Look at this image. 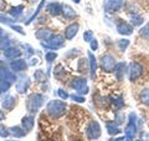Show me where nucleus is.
Returning <instances> with one entry per match:
<instances>
[{"label": "nucleus", "mask_w": 149, "mask_h": 141, "mask_svg": "<svg viewBox=\"0 0 149 141\" xmlns=\"http://www.w3.org/2000/svg\"><path fill=\"white\" fill-rule=\"evenodd\" d=\"M66 101L61 100V99H56V100H50L46 105V111L47 114L52 117V119H60L66 114Z\"/></svg>", "instance_id": "nucleus-1"}, {"label": "nucleus", "mask_w": 149, "mask_h": 141, "mask_svg": "<svg viewBox=\"0 0 149 141\" xmlns=\"http://www.w3.org/2000/svg\"><path fill=\"white\" fill-rule=\"evenodd\" d=\"M45 100H46V97L42 94H31L27 97V101H26V109L29 111V114L30 115L37 114V111L42 107Z\"/></svg>", "instance_id": "nucleus-2"}, {"label": "nucleus", "mask_w": 149, "mask_h": 141, "mask_svg": "<svg viewBox=\"0 0 149 141\" xmlns=\"http://www.w3.org/2000/svg\"><path fill=\"white\" fill-rule=\"evenodd\" d=\"M71 87L76 90L77 94L80 95H87L88 94V85H87V80L86 78H73L71 80Z\"/></svg>", "instance_id": "nucleus-3"}, {"label": "nucleus", "mask_w": 149, "mask_h": 141, "mask_svg": "<svg viewBox=\"0 0 149 141\" xmlns=\"http://www.w3.org/2000/svg\"><path fill=\"white\" fill-rule=\"evenodd\" d=\"M101 68L104 70V71L107 73H111L114 70V66L117 65V60H116V58L112 54L107 53V54H103L101 56Z\"/></svg>", "instance_id": "nucleus-4"}, {"label": "nucleus", "mask_w": 149, "mask_h": 141, "mask_svg": "<svg viewBox=\"0 0 149 141\" xmlns=\"http://www.w3.org/2000/svg\"><path fill=\"white\" fill-rule=\"evenodd\" d=\"M124 134L130 139H133L137 134V115L134 112H130L128 115V124L124 128Z\"/></svg>", "instance_id": "nucleus-5"}, {"label": "nucleus", "mask_w": 149, "mask_h": 141, "mask_svg": "<svg viewBox=\"0 0 149 141\" xmlns=\"http://www.w3.org/2000/svg\"><path fill=\"white\" fill-rule=\"evenodd\" d=\"M86 135L90 140H97V139L101 137L102 130H101V126L98 124V121L92 120L91 123L88 124L87 129H86Z\"/></svg>", "instance_id": "nucleus-6"}, {"label": "nucleus", "mask_w": 149, "mask_h": 141, "mask_svg": "<svg viewBox=\"0 0 149 141\" xmlns=\"http://www.w3.org/2000/svg\"><path fill=\"white\" fill-rule=\"evenodd\" d=\"M144 71V68L142 64H139L137 61H133L129 64V68H128V78L130 81H136L139 78L143 75Z\"/></svg>", "instance_id": "nucleus-7"}, {"label": "nucleus", "mask_w": 149, "mask_h": 141, "mask_svg": "<svg viewBox=\"0 0 149 141\" xmlns=\"http://www.w3.org/2000/svg\"><path fill=\"white\" fill-rule=\"evenodd\" d=\"M124 6V0H107L104 4V11L107 14H114L118 13Z\"/></svg>", "instance_id": "nucleus-8"}, {"label": "nucleus", "mask_w": 149, "mask_h": 141, "mask_svg": "<svg viewBox=\"0 0 149 141\" xmlns=\"http://www.w3.org/2000/svg\"><path fill=\"white\" fill-rule=\"evenodd\" d=\"M49 46H51L52 51H56L58 49H61L62 46H65V36L60 35V34H54L50 37L49 41H45Z\"/></svg>", "instance_id": "nucleus-9"}, {"label": "nucleus", "mask_w": 149, "mask_h": 141, "mask_svg": "<svg viewBox=\"0 0 149 141\" xmlns=\"http://www.w3.org/2000/svg\"><path fill=\"white\" fill-rule=\"evenodd\" d=\"M29 68V64L26 63L25 59H15V60H11L10 63V69L13 70L14 73H21V71H25Z\"/></svg>", "instance_id": "nucleus-10"}, {"label": "nucleus", "mask_w": 149, "mask_h": 141, "mask_svg": "<svg viewBox=\"0 0 149 141\" xmlns=\"http://www.w3.org/2000/svg\"><path fill=\"white\" fill-rule=\"evenodd\" d=\"M78 30H80V24H78V23H72V24H70L68 26H66V29H65V32H63L65 39L72 40L73 37L78 34Z\"/></svg>", "instance_id": "nucleus-11"}, {"label": "nucleus", "mask_w": 149, "mask_h": 141, "mask_svg": "<svg viewBox=\"0 0 149 141\" xmlns=\"http://www.w3.org/2000/svg\"><path fill=\"white\" fill-rule=\"evenodd\" d=\"M21 54H22V51L19 48H15V46H8V48L4 49V56H5L8 60L19 59L21 56Z\"/></svg>", "instance_id": "nucleus-12"}, {"label": "nucleus", "mask_w": 149, "mask_h": 141, "mask_svg": "<svg viewBox=\"0 0 149 141\" xmlns=\"http://www.w3.org/2000/svg\"><path fill=\"white\" fill-rule=\"evenodd\" d=\"M116 29H117L118 34L124 35V36H129L133 34V26L129 23H125V21H119Z\"/></svg>", "instance_id": "nucleus-13"}, {"label": "nucleus", "mask_w": 149, "mask_h": 141, "mask_svg": "<svg viewBox=\"0 0 149 141\" xmlns=\"http://www.w3.org/2000/svg\"><path fill=\"white\" fill-rule=\"evenodd\" d=\"M31 85V80L30 78H22L21 80H19L16 81V85H15V89L19 94H25L27 90H29V87Z\"/></svg>", "instance_id": "nucleus-14"}, {"label": "nucleus", "mask_w": 149, "mask_h": 141, "mask_svg": "<svg viewBox=\"0 0 149 141\" xmlns=\"http://www.w3.org/2000/svg\"><path fill=\"white\" fill-rule=\"evenodd\" d=\"M0 79L6 80V81L10 84H14L16 81V75L11 69L9 70L6 68H0Z\"/></svg>", "instance_id": "nucleus-15"}, {"label": "nucleus", "mask_w": 149, "mask_h": 141, "mask_svg": "<svg viewBox=\"0 0 149 141\" xmlns=\"http://www.w3.org/2000/svg\"><path fill=\"white\" fill-rule=\"evenodd\" d=\"M54 35V31L49 29V27H41V29H39L36 32H35V36L39 39L40 41H49L50 37Z\"/></svg>", "instance_id": "nucleus-16"}, {"label": "nucleus", "mask_w": 149, "mask_h": 141, "mask_svg": "<svg viewBox=\"0 0 149 141\" xmlns=\"http://www.w3.org/2000/svg\"><path fill=\"white\" fill-rule=\"evenodd\" d=\"M87 56H88V63H90V75H91V79H95L96 78V71H97V59H96V56L93 55L92 51H88Z\"/></svg>", "instance_id": "nucleus-17"}, {"label": "nucleus", "mask_w": 149, "mask_h": 141, "mask_svg": "<svg viewBox=\"0 0 149 141\" xmlns=\"http://www.w3.org/2000/svg\"><path fill=\"white\" fill-rule=\"evenodd\" d=\"M1 105H3V109L4 110H8V111H11L14 107L16 105V99L14 97L13 95H8L4 97V100L1 101Z\"/></svg>", "instance_id": "nucleus-18"}, {"label": "nucleus", "mask_w": 149, "mask_h": 141, "mask_svg": "<svg viewBox=\"0 0 149 141\" xmlns=\"http://www.w3.org/2000/svg\"><path fill=\"white\" fill-rule=\"evenodd\" d=\"M21 126L26 130V133H29V131H31L32 129H34L35 126V119L32 115H26L21 119Z\"/></svg>", "instance_id": "nucleus-19"}, {"label": "nucleus", "mask_w": 149, "mask_h": 141, "mask_svg": "<svg viewBox=\"0 0 149 141\" xmlns=\"http://www.w3.org/2000/svg\"><path fill=\"white\" fill-rule=\"evenodd\" d=\"M46 9H47V11L52 16H58L60 14L62 13V4H60V3H50Z\"/></svg>", "instance_id": "nucleus-20"}, {"label": "nucleus", "mask_w": 149, "mask_h": 141, "mask_svg": "<svg viewBox=\"0 0 149 141\" xmlns=\"http://www.w3.org/2000/svg\"><path fill=\"white\" fill-rule=\"evenodd\" d=\"M125 63H117V65L114 66V76L117 78V80H119V81H122L123 78H124V73H125Z\"/></svg>", "instance_id": "nucleus-21"}, {"label": "nucleus", "mask_w": 149, "mask_h": 141, "mask_svg": "<svg viewBox=\"0 0 149 141\" xmlns=\"http://www.w3.org/2000/svg\"><path fill=\"white\" fill-rule=\"evenodd\" d=\"M9 133H10V135L14 136V137L21 139L26 135V130L22 128V126H11V128H9Z\"/></svg>", "instance_id": "nucleus-22"}, {"label": "nucleus", "mask_w": 149, "mask_h": 141, "mask_svg": "<svg viewBox=\"0 0 149 141\" xmlns=\"http://www.w3.org/2000/svg\"><path fill=\"white\" fill-rule=\"evenodd\" d=\"M61 14L65 16V19H74L77 16V13L73 10V8L67 5V4H62V13Z\"/></svg>", "instance_id": "nucleus-23"}, {"label": "nucleus", "mask_w": 149, "mask_h": 141, "mask_svg": "<svg viewBox=\"0 0 149 141\" xmlns=\"http://www.w3.org/2000/svg\"><path fill=\"white\" fill-rule=\"evenodd\" d=\"M77 70L80 71L81 74H87L90 73V63H88L87 59H80L78 60V64H77Z\"/></svg>", "instance_id": "nucleus-24"}, {"label": "nucleus", "mask_w": 149, "mask_h": 141, "mask_svg": "<svg viewBox=\"0 0 149 141\" xmlns=\"http://www.w3.org/2000/svg\"><path fill=\"white\" fill-rule=\"evenodd\" d=\"M9 14H10V16L14 18L16 20V19L21 18L22 14H24V5H17V6H13L10 10H9Z\"/></svg>", "instance_id": "nucleus-25"}, {"label": "nucleus", "mask_w": 149, "mask_h": 141, "mask_svg": "<svg viewBox=\"0 0 149 141\" xmlns=\"http://www.w3.org/2000/svg\"><path fill=\"white\" fill-rule=\"evenodd\" d=\"M45 3H46V0H41L40 4H39V6H37V9L35 10V13L32 14V15H31L29 19H27V21L25 23L26 25H30L32 21H35V19L37 18V15H39V14L41 13V10H42V9H44V6H45Z\"/></svg>", "instance_id": "nucleus-26"}, {"label": "nucleus", "mask_w": 149, "mask_h": 141, "mask_svg": "<svg viewBox=\"0 0 149 141\" xmlns=\"http://www.w3.org/2000/svg\"><path fill=\"white\" fill-rule=\"evenodd\" d=\"M107 133H108L109 135H118V134H120V133H122V130H120L119 128H118V125L117 124H116L114 123V121H113V123H107Z\"/></svg>", "instance_id": "nucleus-27"}, {"label": "nucleus", "mask_w": 149, "mask_h": 141, "mask_svg": "<svg viewBox=\"0 0 149 141\" xmlns=\"http://www.w3.org/2000/svg\"><path fill=\"white\" fill-rule=\"evenodd\" d=\"M139 100L142 101V104L149 106V87L147 89H143L139 94Z\"/></svg>", "instance_id": "nucleus-28"}, {"label": "nucleus", "mask_w": 149, "mask_h": 141, "mask_svg": "<svg viewBox=\"0 0 149 141\" xmlns=\"http://www.w3.org/2000/svg\"><path fill=\"white\" fill-rule=\"evenodd\" d=\"M34 79H35V81H37V82H44V81H46V74H45V71H44L42 69L35 70Z\"/></svg>", "instance_id": "nucleus-29"}, {"label": "nucleus", "mask_w": 149, "mask_h": 141, "mask_svg": "<svg viewBox=\"0 0 149 141\" xmlns=\"http://www.w3.org/2000/svg\"><path fill=\"white\" fill-rule=\"evenodd\" d=\"M129 44H130V40L129 39H119V40L116 41V45H117V48L120 51H125V50H127Z\"/></svg>", "instance_id": "nucleus-30"}, {"label": "nucleus", "mask_w": 149, "mask_h": 141, "mask_svg": "<svg viewBox=\"0 0 149 141\" xmlns=\"http://www.w3.org/2000/svg\"><path fill=\"white\" fill-rule=\"evenodd\" d=\"M130 23H132V26H138V25H142L143 23H144V19H143V16H141V15H138V14H134V15H132L130 16Z\"/></svg>", "instance_id": "nucleus-31"}, {"label": "nucleus", "mask_w": 149, "mask_h": 141, "mask_svg": "<svg viewBox=\"0 0 149 141\" xmlns=\"http://www.w3.org/2000/svg\"><path fill=\"white\" fill-rule=\"evenodd\" d=\"M111 102L114 105V107L117 110H120V109H123L124 107V100L122 97H112Z\"/></svg>", "instance_id": "nucleus-32"}, {"label": "nucleus", "mask_w": 149, "mask_h": 141, "mask_svg": "<svg viewBox=\"0 0 149 141\" xmlns=\"http://www.w3.org/2000/svg\"><path fill=\"white\" fill-rule=\"evenodd\" d=\"M65 75V70L62 68V65H57V66L55 68V71H54V76L57 79V80H61Z\"/></svg>", "instance_id": "nucleus-33"}, {"label": "nucleus", "mask_w": 149, "mask_h": 141, "mask_svg": "<svg viewBox=\"0 0 149 141\" xmlns=\"http://www.w3.org/2000/svg\"><path fill=\"white\" fill-rule=\"evenodd\" d=\"M70 99H71L72 101H74V102H78V104H83V102L86 101V99H85V96L83 95H80V94H71L70 95Z\"/></svg>", "instance_id": "nucleus-34"}, {"label": "nucleus", "mask_w": 149, "mask_h": 141, "mask_svg": "<svg viewBox=\"0 0 149 141\" xmlns=\"http://www.w3.org/2000/svg\"><path fill=\"white\" fill-rule=\"evenodd\" d=\"M139 35H141L143 39L149 40V23H147V24L139 30Z\"/></svg>", "instance_id": "nucleus-35"}, {"label": "nucleus", "mask_w": 149, "mask_h": 141, "mask_svg": "<svg viewBox=\"0 0 149 141\" xmlns=\"http://www.w3.org/2000/svg\"><path fill=\"white\" fill-rule=\"evenodd\" d=\"M124 119H125V116L124 114L120 110H117V112H116V119H114V123L117 124V125H120V124H123L124 123Z\"/></svg>", "instance_id": "nucleus-36"}, {"label": "nucleus", "mask_w": 149, "mask_h": 141, "mask_svg": "<svg viewBox=\"0 0 149 141\" xmlns=\"http://www.w3.org/2000/svg\"><path fill=\"white\" fill-rule=\"evenodd\" d=\"M56 58H57V54H56V51H47L46 55H45V59H46V61H47L49 65L52 63Z\"/></svg>", "instance_id": "nucleus-37"}, {"label": "nucleus", "mask_w": 149, "mask_h": 141, "mask_svg": "<svg viewBox=\"0 0 149 141\" xmlns=\"http://www.w3.org/2000/svg\"><path fill=\"white\" fill-rule=\"evenodd\" d=\"M0 23H3V24H6V25H10V24H15L16 20L14 18H8V16L0 15Z\"/></svg>", "instance_id": "nucleus-38"}, {"label": "nucleus", "mask_w": 149, "mask_h": 141, "mask_svg": "<svg viewBox=\"0 0 149 141\" xmlns=\"http://www.w3.org/2000/svg\"><path fill=\"white\" fill-rule=\"evenodd\" d=\"M22 48L26 50V54H25L26 58H31V56L35 54V50L32 49V46L29 45V44H22Z\"/></svg>", "instance_id": "nucleus-39"}, {"label": "nucleus", "mask_w": 149, "mask_h": 141, "mask_svg": "<svg viewBox=\"0 0 149 141\" xmlns=\"http://www.w3.org/2000/svg\"><path fill=\"white\" fill-rule=\"evenodd\" d=\"M57 95H58V97L61 99V100H67V99L70 97V94L65 90V89H58V90H57Z\"/></svg>", "instance_id": "nucleus-40"}, {"label": "nucleus", "mask_w": 149, "mask_h": 141, "mask_svg": "<svg viewBox=\"0 0 149 141\" xmlns=\"http://www.w3.org/2000/svg\"><path fill=\"white\" fill-rule=\"evenodd\" d=\"M9 135H10V133H9V128L4 126L3 124H0V137H8Z\"/></svg>", "instance_id": "nucleus-41"}, {"label": "nucleus", "mask_w": 149, "mask_h": 141, "mask_svg": "<svg viewBox=\"0 0 149 141\" xmlns=\"http://www.w3.org/2000/svg\"><path fill=\"white\" fill-rule=\"evenodd\" d=\"M93 31L92 30H87V31H85V34H83V40L86 41V43H90V41L93 39Z\"/></svg>", "instance_id": "nucleus-42"}, {"label": "nucleus", "mask_w": 149, "mask_h": 141, "mask_svg": "<svg viewBox=\"0 0 149 141\" xmlns=\"http://www.w3.org/2000/svg\"><path fill=\"white\" fill-rule=\"evenodd\" d=\"M9 26H10L13 30H15L16 32H19V34H20V35H25V31H24V29H22V27H21L20 25H16V24H10Z\"/></svg>", "instance_id": "nucleus-43"}, {"label": "nucleus", "mask_w": 149, "mask_h": 141, "mask_svg": "<svg viewBox=\"0 0 149 141\" xmlns=\"http://www.w3.org/2000/svg\"><path fill=\"white\" fill-rule=\"evenodd\" d=\"M98 41H97V39L96 37H93V39L90 41V48H91V50H93V51H96V50H98Z\"/></svg>", "instance_id": "nucleus-44"}, {"label": "nucleus", "mask_w": 149, "mask_h": 141, "mask_svg": "<svg viewBox=\"0 0 149 141\" xmlns=\"http://www.w3.org/2000/svg\"><path fill=\"white\" fill-rule=\"evenodd\" d=\"M6 9V1L5 0H0V11H4Z\"/></svg>", "instance_id": "nucleus-45"}, {"label": "nucleus", "mask_w": 149, "mask_h": 141, "mask_svg": "<svg viewBox=\"0 0 149 141\" xmlns=\"http://www.w3.org/2000/svg\"><path fill=\"white\" fill-rule=\"evenodd\" d=\"M114 141H133L128 136H123V137H118V139H114Z\"/></svg>", "instance_id": "nucleus-46"}, {"label": "nucleus", "mask_w": 149, "mask_h": 141, "mask_svg": "<svg viewBox=\"0 0 149 141\" xmlns=\"http://www.w3.org/2000/svg\"><path fill=\"white\" fill-rule=\"evenodd\" d=\"M5 117H6V115H5V112H4L3 110H0V123H1L3 120H5Z\"/></svg>", "instance_id": "nucleus-47"}, {"label": "nucleus", "mask_w": 149, "mask_h": 141, "mask_svg": "<svg viewBox=\"0 0 149 141\" xmlns=\"http://www.w3.org/2000/svg\"><path fill=\"white\" fill-rule=\"evenodd\" d=\"M31 60H32V61H31V63H30V64H29V66H30V65H31V66H32V65H36V64H37V63H39V60H37V59H36V58H32V59H31Z\"/></svg>", "instance_id": "nucleus-48"}, {"label": "nucleus", "mask_w": 149, "mask_h": 141, "mask_svg": "<svg viewBox=\"0 0 149 141\" xmlns=\"http://www.w3.org/2000/svg\"><path fill=\"white\" fill-rule=\"evenodd\" d=\"M29 3H31V4H36V3H37V0H29Z\"/></svg>", "instance_id": "nucleus-49"}, {"label": "nucleus", "mask_w": 149, "mask_h": 141, "mask_svg": "<svg viewBox=\"0 0 149 141\" xmlns=\"http://www.w3.org/2000/svg\"><path fill=\"white\" fill-rule=\"evenodd\" d=\"M72 1H73L74 4H80V3H81V0H72Z\"/></svg>", "instance_id": "nucleus-50"}, {"label": "nucleus", "mask_w": 149, "mask_h": 141, "mask_svg": "<svg viewBox=\"0 0 149 141\" xmlns=\"http://www.w3.org/2000/svg\"><path fill=\"white\" fill-rule=\"evenodd\" d=\"M5 141H19V140H5Z\"/></svg>", "instance_id": "nucleus-51"}, {"label": "nucleus", "mask_w": 149, "mask_h": 141, "mask_svg": "<svg viewBox=\"0 0 149 141\" xmlns=\"http://www.w3.org/2000/svg\"><path fill=\"white\" fill-rule=\"evenodd\" d=\"M1 92H3V91H1V89H0V94H1Z\"/></svg>", "instance_id": "nucleus-52"}]
</instances>
